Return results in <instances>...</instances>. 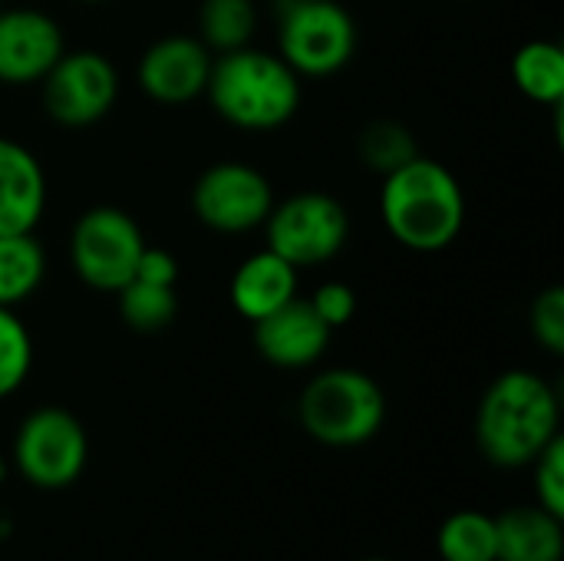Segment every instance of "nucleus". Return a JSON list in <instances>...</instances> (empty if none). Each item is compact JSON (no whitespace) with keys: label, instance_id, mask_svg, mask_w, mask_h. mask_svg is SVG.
I'll return each mask as SVG.
<instances>
[{"label":"nucleus","instance_id":"nucleus-4","mask_svg":"<svg viewBox=\"0 0 564 561\" xmlns=\"http://www.w3.org/2000/svg\"><path fill=\"white\" fill-rule=\"evenodd\" d=\"M301 427L330 450L367 446L387 423L383 387L354 367H330L307 380L297 400Z\"/></svg>","mask_w":564,"mask_h":561},{"label":"nucleus","instance_id":"nucleus-9","mask_svg":"<svg viewBox=\"0 0 564 561\" xmlns=\"http://www.w3.org/2000/svg\"><path fill=\"white\" fill-rule=\"evenodd\" d=\"M43 109L66 129H86L106 119L119 99V69L99 50H63L40 79Z\"/></svg>","mask_w":564,"mask_h":561},{"label":"nucleus","instance_id":"nucleus-25","mask_svg":"<svg viewBox=\"0 0 564 561\" xmlns=\"http://www.w3.org/2000/svg\"><path fill=\"white\" fill-rule=\"evenodd\" d=\"M535 470V506L564 519V436L552 440L532 463Z\"/></svg>","mask_w":564,"mask_h":561},{"label":"nucleus","instance_id":"nucleus-28","mask_svg":"<svg viewBox=\"0 0 564 561\" xmlns=\"http://www.w3.org/2000/svg\"><path fill=\"white\" fill-rule=\"evenodd\" d=\"M79 3H106V0H79Z\"/></svg>","mask_w":564,"mask_h":561},{"label":"nucleus","instance_id":"nucleus-14","mask_svg":"<svg viewBox=\"0 0 564 561\" xmlns=\"http://www.w3.org/2000/svg\"><path fill=\"white\" fill-rule=\"evenodd\" d=\"M46 212V172L40 159L0 136V235L36 231Z\"/></svg>","mask_w":564,"mask_h":561},{"label":"nucleus","instance_id":"nucleus-2","mask_svg":"<svg viewBox=\"0 0 564 561\" xmlns=\"http://www.w3.org/2000/svg\"><path fill=\"white\" fill-rule=\"evenodd\" d=\"M380 218L397 245L416 255L449 248L466 225V192L453 169L436 159L413 155L383 175Z\"/></svg>","mask_w":564,"mask_h":561},{"label":"nucleus","instance_id":"nucleus-18","mask_svg":"<svg viewBox=\"0 0 564 561\" xmlns=\"http://www.w3.org/2000/svg\"><path fill=\"white\" fill-rule=\"evenodd\" d=\"M46 278V248L33 231L0 235V308H20Z\"/></svg>","mask_w":564,"mask_h":561},{"label":"nucleus","instance_id":"nucleus-7","mask_svg":"<svg viewBox=\"0 0 564 561\" xmlns=\"http://www.w3.org/2000/svg\"><path fill=\"white\" fill-rule=\"evenodd\" d=\"M145 248L139 222L116 208H86L69 231V265L76 278L102 294H116L135 274V261Z\"/></svg>","mask_w":564,"mask_h":561},{"label":"nucleus","instance_id":"nucleus-17","mask_svg":"<svg viewBox=\"0 0 564 561\" xmlns=\"http://www.w3.org/2000/svg\"><path fill=\"white\" fill-rule=\"evenodd\" d=\"M519 93L539 106L558 109L564 99V50L555 40H529L512 56Z\"/></svg>","mask_w":564,"mask_h":561},{"label":"nucleus","instance_id":"nucleus-27","mask_svg":"<svg viewBox=\"0 0 564 561\" xmlns=\"http://www.w3.org/2000/svg\"><path fill=\"white\" fill-rule=\"evenodd\" d=\"M132 278L149 281V284H172L175 288L178 284V261H175L172 251L155 248V245L145 241V248H142L139 261H135V274Z\"/></svg>","mask_w":564,"mask_h":561},{"label":"nucleus","instance_id":"nucleus-15","mask_svg":"<svg viewBox=\"0 0 564 561\" xmlns=\"http://www.w3.org/2000/svg\"><path fill=\"white\" fill-rule=\"evenodd\" d=\"M301 271L294 265H288L281 255H274L271 248H261L254 255H248L235 274H231V304L245 321H261L268 314H274L278 308H284L288 301L297 298V278Z\"/></svg>","mask_w":564,"mask_h":561},{"label":"nucleus","instance_id":"nucleus-8","mask_svg":"<svg viewBox=\"0 0 564 561\" xmlns=\"http://www.w3.org/2000/svg\"><path fill=\"white\" fill-rule=\"evenodd\" d=\"M89 463L86 427L63 407H40L23 417L13 436V466L36 489L73 486Z\"/></svg>","mask_w":564,"mask_h":561},{"label":"nucleus","instance_id":"nucleus-26","mask_svg":"<svg viewBox=\"0 0 564 561\" xmlns=\"http://www.w3.org/2000/svg\"><path fill=\"white\" fill-rule=\"evenodd\" d=\"M307 301L330 331L347 327L357 317V291L344 281H324Z\"/></svg>","mask_w":564,"mask_h":561},{"label":"nucleus","instance_id":"nucleus-19","mask_svg":"<svg viewBox=\"0 0 564 561\" xmlns=\"http://www.w3.org/2000/svg\"><path fill=\"white\" fill-rule=\"evenodd\" d=\"M258 30L254 0H202L198 10V40L218 56L251 43Z\"/></svg>","mask_w":564,"mask_h":561},{"label":"nucleus","instance_id":"nucleus-5","mask_svg":"<svg viewBox=\"0 0 564 561\" xmlns=\"http://www.w3.org/2000/svg\"><path fill=\"white\" fill-rule=\"evenodd\" d=\"M278 56L304 79L340 73L357 53V20L340 0H274Z\"/></svg>","mask_w":564,"mask_h":561},{"label":"nucleus","instance_id":"nucleus-24","mask_svg":"<svg viewBox=\"0 0 564 561\" xmlns=\"http://www.w3.org/2000/svg\"><path fill=\"white\" fill-rule=\"evenodd\" d=\"M529 327H532V337H535V341H539L552 357H562L564 354V288L562 284L545 288V291L532 301Z\"/></svg>","mask_w":564,"mask_h":561},{"label":"nucleus","instance_id":"nucleus-3","mask_svg":"<svg viewBox=\"0 0 564 561\" xmlns=\"http://www.w3.org/2000/svg\"><path fill=\"white\" fill-rule=\"evenodd\" d=\"M205 96L228 126L245 132H271L297 116L301 76L278 53L248 43L215 56Z\"/></svg>","mask_w":564,"mask_h":561},{"label":"nucleus","instance_id":"nucleus-6","mask_svg":"<svg viewBox=\"0 0 564 561\" xmlns=\"http://www.w3.org/2000/svg\"><path fill=\"white\" fill-rule=\"evenodd\" d=\"M261 228L268 248L297 271L334 261L350 241V215L344 202L327 192H297L274 202Z\"/></svg>","mask_w":564,"mask_h":561},{"label":"nucleus","instance_id":"nucleus-12","mask_svg":"<svg viewBox=\"0 0 564 561\" xmlns=\"http://www.w3.org/2000/svg\"><path fill=\"white\" fill-rule=\"evenodd\" d=\"M66 40L59 23L33 7H0V83L33 86L63 56Z\"/></svg>","mask_w":564,"mask_h":561},{"label":"nucleus","instance_id":"nucleus-10","mask_svg":"<svg viewBox=\"0 0 564 561\" xmlns=\"http://www.w3.org/2000/svg\"><path fill=\"white\" fill-rule=\"evenodd\" d=\"M274 188L268 175L248 162H215L192 185L195 218L218 235H245L268 222Z\"/></svg>","mask_w":564,"mask_h":561},{"label":"nucleus","instance_id":"nucleus-11","mask_svg":"<svg viewBox=\"0 0 564 561\" xmlns=\"http://www.w3.org/2000/svg\"><path fill=\"white\" fill-rule=\"evenodd\" d=\"M215 53L198 40L185 33H172L145 46L135 66L139 89L162 106H185L208 89Z\"/></svg>","mask_w":564,"mask_h":561},{"label":"nucleus","instance_id":"nucleus-16","mask_svg":"<svg viewBox=\"0 0 564 561\" xmlns=\"http://www.w3.org/2000/svg\"><path fill=\"white\" fill-rule=\"evenodd\" d=\"M496 561H564V519L542 506L496 516Z\"/></svg>","mask_w":564,"mask_h":561},{"label":"nucleus","instance_id":"nucleus-23","mask_svg":"<svg viewBox=\"0 0 564 561\" xmlns=\"http://www.w3.org/2000/svg\"><path fill=\"white\" fill-rule=\"evenodd\" d=\"M413 155H420L416 149V139L406 126L400 122H390V119H380V122H370L364 132H360V159L367 162V169L387 175L393 169H400L403 162H410Z\"/></svg>","mask_w":564,"mask_h":561},{"label":"nucleus","instance_id":"nucleus-1","mask_svg":"<svg viewBox=\"0 0 564 561\" xmlns=\"http://www.w3.org/2000/svg\"><path fill=\"white\" fill-rule=\"evenodd\" d=\"M562 436L555 387L535 370L499 374L476 407V446L499 470H525Z\"/></svg>","mask_w":564,"mask_h":561},{"label":"nucleus","instance_id":"nucleus-29","mask_svg":"<svg viewBox=\"0 0 564 561\" xmlns=\"http://www.w3.org/2000/svg\"><path fill=\"white\" fill-rule=\"evenodd\" d=\"M364 561H390V559H364Z\"/></svg>","mask_w":564,"mask_h":561},{"label":"nucleus","instance_id":"nucleus-22","mask_svg":"<svg viewBox=\"0 0 564 561\" xmlns=\"http://www.w3.org/2000/svg\"><path fill=\"white\" fill-rule=\"evenodd\" d=\"M33 370V337L17 308H0V400L13 397Z\"/></svg>","mask_w":564,"mask_h":561},{"label":"nucleus","instance_id":"nucleus-13","mask_svg":"<svg viewBox=\"0 0 564 561\" xmlns=\"http://www.w3.org/2000/svg\"><path fill=\"white\" fill-rule=\"evenodd\" d=\"M334 331L317 317L307 298H294L274 314L254 321V347L258 354L281 370H307L314 367L327 347Z\"/></svg>","mask_w":564,"mask_h":561},{"label":"nucleus","instance_id":"nucleus-21","mask_svg":"<svg viewBox=\"0 0 564 561\" xmlns=\"http://www.w3.org/2000/svg\"><path fill=\"white\" fill-rule=\"evenodd\" d=\"M119 314L139 334H159L178 317V294L172 284H149V281H126L119 291Z\"/></svg>","mask_w":564,"mask_h":561},{"label":"nucleus","instance_id":"nucleus-20","mask_svg":"<svg viewBox=\"0 0 564 561\" xmlns=\"http://www.w3.org/2000/svg\"><path fill=\"white\" fill-rule=\"evenodd\" d=\"M436 552L443 561H496V516L479 509L453 513L436 532Z\"/></svg>","mask_w":564,"mask_h":561}]
</instances>
